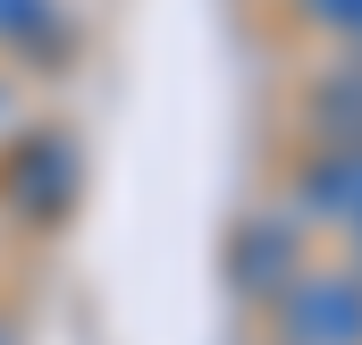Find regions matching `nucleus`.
Segmentation results:
<instances>
[{"label": "nucleus", "instance_id": "obj_1", "mask_svg": "<svg viewBox=\"0 0 362 345\" xmlns=\"http://www.w3.org/2000/svg\"><path fill=\"white\" fill-rule=\"evenodd\" d=\"M278 320L295 345H362V286L354 278H295L278 286Z\"/></svg>", "mask_w": 362, "mask_h": 345}, {"label": "nucleus", "instance_id": "obj_2", "mask_svg": "<svg viewBox=\"0 0 362 345\" xmlns=\"http://www.w3.org/2000/svg\"><path fill=\"white\" fill-rule=\"evenodd\" d=\"M68 194H76V152H68L59 135H34V144L17 152V169H8V202L34 211V219H59Z\"/></svg>", "mask_w": 362, "mask_h": 345}, {"label": "nucleus", "instance_id": "obj_3", "mask_svg": "<svg viewBox=\"0 0 362 345\" xmlns=\"http://www.w3.org/2000/svg\"><path fill=\"white\" fill-rule=\"evenodd\" d=\"M286 278H295V236H286L278 219H253L245 245H236V286H245V295H278Z\"/></svg>", "mask_w": 362, "mask_h": 345}, {"label": "nucleus", "instance_id": "obj_4", "mask_svg": "<svg viewBox=\"0 0 362 345\" xmlns=\"http://www.w3.org/2000/svg\"><path fill=\"white\" fill-rule=\"evenodd\" d=\"M312 202H320L329 219H346V228H362V144H346V152H329V160L312 169Z\"/></svg>", "mask_w": 362, "mask_h": 345}, {"label": "nucleus", "instance_id": "obj_5", "mask_svg": "<svg viewBox=\"0 0 362 345\" xmlns=\"http://www.w3.org/2000/svg\"><path fill=\"white\" fill-rule=\"evenodd\" d=\"M59 25H68V17H59L51 0H0V42H34V51L51 59V51H68Z\"/></svg>", "mask_w": 362, "mask_h": 345}, {"label": "nucleus", "instance_id": "obj_6", "mask_svg": "<svg viewBox=\"0 0 362 345\" xmlns=\"http://www.w3.org/2000/svg\"><path fill=\"white\" fill-rule=\"evenodd\" d=\"M362 0H312V17H320V25H337V34H346V17H354Z\"/></svg>", "mask_w": 362, "mask_h": 345}, {"label": "nucleus", "instance_id": "obj_7", "mask_svg": "<svg viewBox=\"0 0 362 345\" xmlns=\"http://www.w3.org/2000/svg\"><path fill=\"white\" fill-rule=\"evenodd\" d=\"M346 34H354V42H362V8H354V17H346Z\"/></svg>", "mask_w": 362, "mask_h": 345}, {"label": "nucleus", "instance_id": "obj_8", "mask_svg": "<svg viewBox=\"0 0 362 345\" xmlns=\"http://www.w3.org/2000/svg\"><path fill=\"white\" fill-rule=\"evenodd\" d=\"M354 245H362V228H354Z\"/></svg>", "mask_w": 362, "mask_h": 345}]
</instances>
